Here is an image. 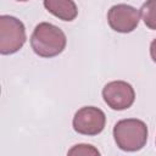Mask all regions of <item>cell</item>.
Masks as SVG:
<instances>
[{"label":"cell","instance_id":"cell-8","mask_svg":"<svg viewBox=\"0 0 156 156\" xmlns=\"http://www.w3.org/2000/svg\"><path fill=\"white\" fill-rule=\"evenodd\" d=\"M140 15L145 26L152 30H156V0L144 2L140 9Z\"/></svg>","mask_w":156,"mask_h":156},{"label":"cell","instance_id":"cell-4","mask_svg":"<svg viewBox=\"0 0 156 156\" xmlns=\"http://www.w3.org/2000/svg\"><path fill=\"white\" fill-rule=\"evenodd\" d=\"M73 129L83 135H98L106 124V116L102 110L95 106H84L79 108L72 121Z\"/></svg>","mask_w":156,"mask_h":156},{"label":"cell","instance_id":"cell-10","mask_svg":"<svg viewBox=\"0 0 156 156\" xmlns=\"http://www.w3.org/2000/svg\"><path fill=\"white\" fill-rule=\"evenodd\" d=\"M150 56H151L152 61L156 63V39H154L150 44Z\"/></svg>","mask_w":156,"mask_h":156},{"label":"cell","instance_id":"cell-2","mask_svg":"<svg viewBox=\"0 0 156 156\" xmlns=\"http://www.w3.org/2000/svg\"><path fill=\"white\" fill-rule=\"evenodd\" d=\"M113 139L123 151H139L146 145L147 127L144 121L138 118L121 119L113 127Z\"/></svg>","mask_w":156,"mask_h":156},{"label":"cell","instance_id":"cell-6","mask_svg":"<svg viewBox=\"0 0 156 156\" xmlns=\"http://www.w3.org/2000/svg\"><path fill=\"white\" fill-rule=\"evenodd\" d=\"M140 16V10L127 4H117L108 10L107 22L118 33H130L138 27Z\"/></svg>","mask_w":156,"mask_h":156},{"label":"cell","instance_id":"cell-3","mask_svg":"<svg viewBox=\"0 0 156 156\" xmlns=\"http://www.w3.org/2000/svg\"><path fill=\"white\" fill-rule=\"evenodd\" d=\"M26 39V27L21 20L10 15L0 16V52L2 55L17 52Z\"/></svg>","mask_w":156,"mask_h":156},{"label":"cell","instance_id":"cell-9","mask_svg":"<svg viewBox=\"0 0 156 156\" xmlns=\"http://www.w3.org/2000/svg\"><path fill=\"white\" fill-rule=\"evenodd\" d=\"M67 156H101V155L100 151L90 144H77L68 150Z\"/></svg>","mask_w":156,"mask_h":156},{"label":"cell","instance_id":"cell-5","mask_svg":"<svg viewBox=\"0 0 156 156\" xmlns=\"http://www.w3.org/2000/svg\"><path fill=\"white\" fill-rule=\"evenodd\" d=\"M102 98L108 107L116 111H122L133 105L135 91L129 83L124 80H113L104 87Z\"/></svg>","mask_w":156,"mask_h":156},{"label":"cell","instance_id":"cell-1","mask_svg":"<svg viewBox=\"0 0 156 156\" xmlns=\"http://www.w3.org/2000/svg\"><path fill=\"white\" fill-rule=\"evenodd\" d=\"M67 44L66 34L57 26L41 22L35 26L32 37H30V46L33 51L45 58L55 57L60 55Z\"/></svg>","mask_w":156,"mask_h":156},{"label":"cell","instance_id":"cell-7","mask_svg":"<svg viewBox=\"0 0 156 156\" xmlns=\"http://www.w3.org/2000/svg\"><path fill=\"white\" fill-rule=\"evenodd\" d=\"M45 9L62 21H73L78 15V9L72 0H45Z\"/></svg>","mask_w":156,"mask_h":156}]
</instances>
